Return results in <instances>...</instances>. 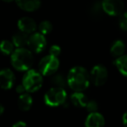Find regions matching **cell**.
<instances>
[{"label": "cell", "instance_id": "5", "mask_svg": "<svg viewBox=\"0 0 127 127\" xmlns=\"http://www.w3.org/2000/svg\"><path fill=\"white\" fill-rule=\"evenodd\" d=\"M59 68V60L57 57L47 55L39 61L38 71L43 76H52Z\"/></svg>", "mask_w": 127, "mask_h": 127}, {"label": "cell", "instance_id": "19", "mask_svg": "<svg viewBox=\"0 0 127 127\" xmlns=\"http://www.w3.org/2000/svg\"><path fill=\"white\" fill-rule=\"evenodd\" d=\"M51 83L53 85H55L56 87H61V88H64L68 85L67 83V78H65V76L61 73H55L54 75H52L51 78Z\"/></svg>", "mask_w": 127, "mask_h": 127}, {"label": "cell", "instance_id": "24", "mask_svg": "<svg viewBox=\"0 0 127 127\" xmlns=\"http://www.w3.org/2000/svg\"><path fill=\"white\" fill-rule=\"evenodd\" d=\"M49 51H50V55L58 58V57L60 55V53H61V48H60L58 45L54 44V45H51V47H50Z\"/></svg>", "mask_w": 127, "mask_h": 127}, {"label": "cell", "instance_id": "11", "mask_svg": "<svg viewBox=\"0 0 127 127\" xmlns=\"http://www.w3.org/2000/svg\"><path fill=\"white\" fill-rule=\"evenodd\" d=\"M104 125L105 120L104 116L97 111L89 113L85 123V127H104Z\"/></svg>", "mask_w": 127, "mask_h": 127}, {"label": "cell", "instance_id": "27", "mask_svg": "<svg viewBox=\"0 0 127 127\" xmlns=\"http://www.w3.org/2000/svg\"><path fill=\"white\" fill-rule=\"evenodd\" d=\"M122 121H123V125L125 127H127V111L124 113L123 117H122Z\"/></svg>", "mask_w": 127, "mask_h": 127}, {"label": "cell", "instance_id": "23", "mask_svg": "<svg viewBox=\"0 0 127 127\" xmlns=\"http://www.w3.org/2000/svg\"><path fill=\"white\" fill-rule=\"evenodd\" d=\"M85 108H86L87 111H88L89 113L96 112V111H97V109H98V104H97V101L92 99V100L88 101Z\"/></svg>", "mask_w": 127, "mask_h": 127}, {"label": "cell", "instance_id": "8", "mask_svg": "<svg viewBox=\"0 0 127 127\" xmlns=\"http://www.w3.org/2000/svg\"><path fill=\"white\" fill-rule=\"evenodd\" d=\"M46 38L40 32H34L29 36L28 44L30 50L33 52L40 53L46 47Z\"/></svg>", "mask_w": 127, "mask_h": 127}, {"label": "cell", "instance_id": "9", "mask_svg": "<svg viewBox=\"0 0 127 127\" xmlns=\"http://www.w3.org/2000/svg\"><path fill=\"white\" fill-rule=\"evenodd\" d=\"M18 28L20 32L30 35L36 32L37 25L33 18L29 17H23L18 21Z\"/></svg>", "mask_w": 127, "mask_h": 127}, {"label": "cell", "instance_id": "25", "mask_svg": "<svg viewBox=\"0 0 127 127\" xmlns=\"http://www.w3.org/2000/svg\"><path fill=\"white\" fill-rule=\"evenodd\" d=\"M16 92L20 95V94H23V93H25V92H26V90H25V86H24L23 85H19L17 86Z\"/></svg>", "mask_w": 127, "mask_h": 127}, {"label": "cell", "instance_id": "20", "mask_svg": "<svg viewBox=\"0 0 127 127\" xmlns=\"http://www.w3.org/2000/svg\"><path fill=\"white\" fill-rule=\"evenodd\" d=\"M15 51V45L12 41L2 40L0 42V51L4 55H11Z\"/></svg>", "mask_w": 127, "mask_h": 127}, {"label": "cell", "instance_id": "12", "mask_svg": "<svg viewBox=\"0 0 127 127\" xmlns=\"http://www.w3.org/2000/svg\"><path fill=\"white\" fill-rule=\"evenodd\" d=\"M15 2L20 9L28 12L37 11L41 5V0H15Z\"/></svg>", "mask_w": 127, "mask_h": 127}, {"label": "cell", "instance_id": "4", "mask_svg": "<svg viewBox=\"0 0 127 127\" xmlns=\"http://www.w3.org/2000/svg\"><path fill=\"white\" fill-rule=\"evenodd\" d=\"M67 92L65 89L61 87H51L44 95V103L48 106L57 107L63 105L66 102Z\"/></svg>", "mask_w": 127, "mask_h": 127}, {"label": "cell", "instance_id": "2", "mask_svg": "<svg viewBox=\"0 0 127 127\" xmlns=\"http://www.w3.org/2000/svg\"><path fill=\"white\" fill-rule=\"evenodd\" d=\"M12 66L19 71H27L33 64V55L27 48H17L11 55Z\"/></svg>", "mask_w": 127, "mask_h": 127}, {"label": "cell", "instance_id": "3", "mask_svg": "<svg viewBox=\"0 0 127 127\" xmlns=\"http://www.w3.org/2000/svg\"><path fill=\"white\" fill-rule=\"evenodd\" d=\"M22 85L25 86L26 92H37L43 85V75L36 70H28L23 77Z\"/></svg>", "mask_w": 127, "mask_h": 127}, {"label": "cell", "instance_id": "16", "mask_svg": "<svg viewBox=\"0 0 127 127\" xmlns=\"http://www.w3.org/2000/svg\"><path fill=\"white\" fill-rule=\"evenodd\" d=\"M125 44L124 43V41L122 40H116L113 42V44L111 46V54L112 55L114 58H118V57H121L123 55H125Z\"/></svg>", "mask_w": 127, "mask_h": 127}, {"label": "cell", "instance_id": "21", "mask_svg": "<svg viewBox=\"0 0 127 127\" xmlns=\"http://www.w3.org/2000/svg\"><path fill=\"white\" fill-rule=\"evenodd\" d=\"M37 29H38L40 33H42L43 35L45 36L51 32V31H52V25H51V22L48 21V20H44V21H42L38 25Z\"/></svg>", "mask_w": 127, "mask_h": 127}, {"label": "cell", "instance_id": "26", "mask_svg": "<svg viewBox=\"0 0 127 127\" xmlns=\"http://www.w3.org/2000/svg\"><path fill=\"white\" fill-rule=\"evenodd\" d=\"M12 127H28L27 125L23 121H18L17 123H15L14 125H12Z\"/></svg>", "mask_w": 127, "mask_h": 127}, {"label": "cell", "instance_id": "17", "mask_svg": "<svg viewBox=\"0 0 127 127\" xmlns=\"http://www.w3.org/2000/svg\"><path fill=\"white\" fill-rule=\"evenodd\" d=\"M114 64L123 76L127 78V55L118 57L114 60Z\"/></svg>", "mask_w": 127, "mask_h": 127}, {"label": "cell", "instance_id": "22", "mask_svg": "<svg viewBox=\"0 0 127 127\" xmlns=\"http://www.w3.org/2000/svg\"><path fill=\"white\" fill-rule=\"evenodd\" d=\"M118 25H119V28L121 29V30L127 31V11L123 12L119 16Z\"/></svg>", "mask_w": 127, "mask_h": 127}, {"label": "cell", "instance_id": "29", "mask_svg": "<svg viewBox=\"0 0 127 127\" xmlns=\"http://www.w3.org/2000/svg\"><path fill=\"white\" fill-rule=\"evenodd\" d=\"M2 1H4V2H5V3H11V2H12V1H14V0H2Z\"/></svg>", "mask_w": 127, "mask_h": 127}, {"label": "cell", "instance_id": "15", "mask_svg": "<svg viewBox=\"0 0 127 127\" xmlns=\"http://www.w3.org/2000/svg\"><path fill=\"white\" fill-rule=\"evenodd\" d=\"M28 39H29L28 34L19 31V32L15 33L12 36L11 41H12L13 44H14L16 48H24L28 44Z\"/></svg>", "mask_w": 127, "mask_h": 127}, {"label": "cell", "instance_id": "28", "mask_svg": "<svg viewBox=\"0 0 127 127\" xmlns=\"http://www.w3.org/2000/svg\"><path fill=\"white\" fill-rule=\"evenodd\" d=\"M4 112V107L2 104H0V116Z\"/></svg>", "mask_w": 127, "mask_h": 127}, {"label": "cell", "instance_id": "13", "mask_svg": "<svg viewBox=\"0 0 127 127\" xmlns=\"http://www.w3.org/2000/svg\"><path fill=\"white\" fill-rule=\"evenodd\" d=\"M70 101L76 107H85L89 99L82 92H75L70 97Z\"/></svg>", "mask_w": 127, "mask_h": 127}, {"label": "cell", "instance_id": "18", "mask_svg": "<svg viewBox=\"0 0 127 127\" xmlns=\"http://www.w3.org/2000/svg\"><path fill=\"white\" fill-rule=\"evenodd\" d=\"M104 13V10L102 7V3L100 2H94L90 5L89 8V15L94 19L101 18Z\"/></svg>", "mask_w": 127, "mask_h": 127}, {"label": "cell", "instance_id": "1", "mask_svg": "<svg viewBox=\"0 0 127 127\" xmlns=\"http://www.w3.org/2000/svg\"><path fill=\"white\" fill-rule=\"evenodd\" d=\"M90 74L85 68L75 66L70 70L67 75V83L70 88L75 92H83L90 85Z\"/></svg>", "mask_w": 127, "mask_h": 127}, {"label": "cell", "instance_id": "10", "mask_svg": "<svg viewBox=\"0 0 127 127\" xmlns=\"http://www.w3.org/2000/svg\"><path fill=\"white\" fill-rule=\"evenodd\" d=\"M15 83V75L11 69H3L0 71V87L4 90H9Z\"/></svg>", "mask_w": 127, "mask_h": 127}, {"label": "cell", "instance_id": "14", "mask_svg": "<svg viewBox=\"0 0 127 127\" xmlns=\"http://www.w3.org/2000/svg\"><path fill=\"white\" fill-rule=\"evenodd\" d=\"M33 104L32 97L27 92H25L23 94H20L18 97V105L19 109L23 111H27L31 109Z\"/></svg>", "mask_w": 127, "mask_h": 127}, {"label": "cell", "instance_id": "6", "mask_svg": "<svg viewBox=\"0 0 127 127\" xmlns=\"http://www.w3.org/2000/svg\"><path fill=\"white\" fill-rule=\"evenodd\" d=\"M91 81L96 86H101L104 85L108 79V71L103 64H97L93 66L90 72Z\"/></svg>", "mask_w": 127, "mask_h": 127}, {"label": "cell", "instance_id": "7", "mask_svg": "<svg viewBox=\"0 0 127 127\" xmlns=\"http://www.w3.org/2000/svg\"><path fill=\"white\" fill-rule=\"evenodd\" d=\"M102 7L104 12L111 17L120 16L124 11V2L122 0H103Z\"/></svg>", "mask_w": 127, "mask_h": 127}]
</instances>
